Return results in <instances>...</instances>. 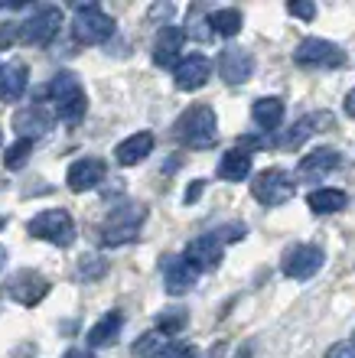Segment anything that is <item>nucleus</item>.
Wrapping results in <instances>:
<instances>
[{
  "instance_id": "nucleus-1",
  "label": "nucleus",
  "mask_w": 355,
  "mask_h": 358,
  "mask_svg": "<svg viewBox=\"0 0 355 358\" xmlns=\"http://www.w3.org/2000/svg\"><path fill=\"white\" fill-rule=\"evenodd\" d=\"M179 143H186L193 150H206L218 141V121H215V111L209 104H196V108H189L183 117L176 121L173 127Z\"/></svg>"
},
{
  "instance_id": "nucleus-2",
  "label": "nucleus",
  "mask_w": 355,
  "mask_h": 358,
  "mask_svg": "<svg viewBox=\"0 0 355 358\" xmlns=\"http://www.w3.org/2000/svg\"><path fill=\"white\" fill-rule=\"evenodd\" d=\"M49 94H53V104H56L59 121L78 124L85 117L88 98H85V88H82V82H78L75 72H59V76L49 82Z\"/></svg>"
},
{
  "instance_id": "nucleus-3",
  "label": "nucleus",
  "mask_w": 355,
  "mask_h": 358,
  "mask_svg": "<svg viewBox=\"0 0 355 358\" xmlns=\"http://www.w3.org/2000/svg\"><path fill=\"white\" fill-rule=\"evenodd\" d=\"M27 231L39 241H49L56 248H69L75 241V222L66 208H46L36 218H29Z\"/></svg>"
},
{
  "instance_id": "nucleus-4",
  "label": "nucleus",
  "mask_w": 355,
  "mask_h": 358,
  "mask_svg": "<svg viewBox=\"0 0 355 358\" xmlns=\"http://www.w3.org/2000/svg\"><path fill=\"white\" fill-rule=\"evenodd\" d=\"M72 33L85 46H98V43H108L114 36V20L95 3H78L72 20Z\"/></svg>"
},
{
  "instance_id": "nucleus-5",
  "label": "nucleus",
  "mask_w": 355,
  "mask_h": 358,
  "mask_svg": "<svg viewBox=\"0 0 355 358\" xmlns=\"http://www.w3.org/2000/svg\"><path fill=\"white\" fill-rule=\"evenodd\" d=\"M293 192H297V182H293V176H290L287 170H281V166L258 173V176H254V182H251V196L258 199L261 206H267V208L290 202V199H293Z\"/></svg>"
},
{
  "instance_id": "nucleus-6",
  "label": "nucleus",
  "mask_w": 355,
  "mask_h": 358,
  "mask_svg": "<svg viewBox=\"0 0 355 358\" xmlns=\"http://www.w3.org/2000/svg\"><path fill=\"white\" fill-rule=\"evenodd\" d=\"M147 218V208L144 206H124V208H114L108 222L102 228V241L104 245H127V241H137V228L141 222Z\"/></svg>"
},
{
  "instance_id": "nucleus-7",
  "label": "nucleus",
  "mask_w": 355,
  "mask_h": 358,
  "mask_svg": "<svg viewBox=\"0 0 355 358\" xmlns=\"http://www.w3.org/2000/svg\"><path fill=\"white\" fill-rule=\"evenodd\" d=\"M293 59H297V66H303V69H339L349 62V56L336 46V43L319 39V36L303 39L297 46V52H293Z\"/></svg>"
},
{
  "instance_id": "nucleus-8",
  "label": "nucleus",
  "mask_w": 355,
  "mask_h": 358,
  "mask_svg": "<svg viewBox=\"0 0 355 358\" xmlns=\"http://www.w3.org/2000/svg\"><path fill=\"white\" fill-rule=\"evenodd\" d=\"M62 27V10L59 7H39L33 10V17L27 23H20V39L29 43V46H46L53 43Z\"/></svg>"
},
{
  "instance_id": "nucleus-9",
  "label": "nucleus",
  "mask_w": 355,
  "mask_h": 358,
  "mask_svg": "<svg viewBox=\"0 0 355 358\" xmlns=\"http://www.w3.org/2000/svg\"><path fill=\"white\" fill-rule=\"evenodd\" d=\"M323 248L316 245H293L284 255V277H290V280H309L313 273H319V267H323Z\"/></svg>"
},
{
  "instance_id": "nucleus-10",
  "label": "nucleus",
  "mask_w": 355,
  "mask_h": 358,
  "mask_svg": "<svg viewBox=\"0 0 355 358\" xmlns=\"http://www.w3.org/2000/svg\"><path fill=\"white\" fill-rule=\"evenodd\" d=\"M160 273H163V287H167L169 296H183V293H189L199 280L196 267L189 264L186 257H176V255L160 257Z\"/></svg>"
},
{
  "instance_id": "nucleus-11",
  "label": "nucleus",
  "mask_w": 355,
  "mask_h": 358,
  "mask_svg": "<svg viewBox=\"0 0 355 358\" xmlns=\"http://www.w3.org/2000/svg\"><path fill=\"white\" fill-rule=\"evenodd\" d=\"M46 293H49V280L36 271H17L7 280V296L17 300L20 306H36Z\"/></svg>"
},
{
  "instance_id": "nucleus-12",
  "label": "nucleus",
  "mask_w": 355,
  "mask_h": 358,
  "mask_svg": "<svg viewBox=\"0 0 355 358\" xmlns=\"http://www.w3.org/2000/svg\"><path fill=\"white\" fill-rule=\"evenodd\" d=\"M218 76L228 85H244L254 76V56L242 46H225L218 56Z\"/></svg>"
},
{
  "instance_id": "nucleus-13",
  "label": "nucleus",
  "mask_w": 355,
  "mask_h": 358,
  "mask_svg": "<svg viewBox=\"0 0 355 358\" xmlns=\"http://www.w3.org/2000/svg\"><path fill=\"white\" fill-rule=\"evenodd\" d=\"M53 121H56V114L46 111L43 104H33V108L13 114V131L20 134V141H36L46 131H53Z\"/></svg>"
},
{
  "instance_id": "nucleus-14",
  "label": "nucleus",
  "mask_w": 355,
  "mask_h": 358,
  "mask_svg": "<svg viewBox=\"0 0 355 358\" xmlns=\"http://www.w3.org/2000/svg\"><path fill=\"white\" fill-rule=\"evenodd\" d=\"M66 182L72 192L98 189V182H104V160L102 157H82V160H75L66 173Z\"/></svg>"
},
{
  "instance_id": "nucleus-15",
  "label": "nucleus",
  "mask_w": 355,
  "mask_h": 358,
  "mask_svg": "<svg viewBox=\"0 0 355 358\" xmlns=\"http://www.w3.org/2000/svg\"><path fill=\"white\" fill-rule=\"evenodd\" d=\"M212 78V62L206 56H189L173 69V82L179 92H199Z\"/></svg>"
},
{
  "instance_id": "nucleus-16",
  "label": "nucleus",
  "mask_w": 355,
  "mask_h": 358,
  "mask_svg": "<svg viewBox=\"0 0 355 358\" xmlns=\"http://www.w3.org/2000/svg\"><path fill=\"white\" fill-rule=\"evenodd\" d=\"M196 271H215L222 264V241L215 235H199L186 245V255H183Z\"/></svg>"
},
{
  "instance_id": "nucleus-17",
  "label": "nucleus",
  "mask_w": 355,
  "mask_h": 358,
  "mask_svg": "<svg viewBox=\"0 0 355 358\" xmlns=\"http://www.w3.org/2000/svg\"><path fill=\"white\" fill-rule=\"evenodd\" d=\"M183 39H186V29L179 27H163L157 33V43H153V62L163 69L169 66H179L176 59L183 52Z\"/></svg>"
},
{
  "instance_id": "nucleus-18",
  "label": "nucleus",
  "mask_w": 355,
  "mask_h": 358,
  "mask_svg": "<svg viewBox=\"0 0 355 358\" xmlns=\"http://www.w3.org/2000/svg\"><path fill=\"white\" fill-rule=\"evenodd\" d=\"M339 166V150L333 147H319V150L307 153L297 166V176L300 179H323L326 173H333Z\"/></svg>"
},
{
  "instance_id": "nucleus-19",
  "label": "nucleus",
  "mask_w": 355,
  "mask_h": 358,
  "mask_svg": "<svg viewBox=\"0 0 355 358\" xmlns=\"http://www.w3.org/2000/svg\"><path fill=\"white\" fill-rule=\"evenodd\" d=\"M150 150H153V134L137 131V134H131L127 141L118 143L114 160L121 163V166H137L141 160H147V157H150Z\"/></svg>"
},
{
  "instance_id": "nucleus-20",
  "label": "nucleus",
  "mask_w": 355,
  "mask_h": 358,
  "mask_svg": "<svg viewBox=\"0 0 355 358\" xmlns=\"http://www.w3.org/2000/svg\"><path fill=\"white\" fill-rule=\"evenodd\" d=\"M29 78H27V66L23 62H7V66H0V101H20L23 92H27Z\"/></svg>"
},
{
  "instance_id": "nucleus-21",
  "label": "nucleus",
  "mask_w": 355,
  "mask_h": 358,
  "mask_svg": "<svg viewBox=\"0 0 355 358\" xmlns=\"http://www.w3.org/2000/svg\"><path fill=\"white\" fill-rule=\"evenodd\" d=\"M284 114H287V108H284L281 98H258V101L251 104V121L261 127V131H277L284 124Z\"/></svg>"
},
{
  "instance_id": "nucleus-22",
  "label": "nucleus",
  "mask_w": 355,
  "mask_h": 358,
  "mask_svg": "<svg viewBox=\"0 0 355 358\" xmlns=\"http://www.w3.org/2000/svg\"><path fill=\"white\" fill-rule=\"evenodd\" d=\"M121 326H124V320H121V313H108V316H102V320L95 322L92 329H88V345L92 349H104V345H114V339L121 336Z\"/></svg>"
},
{
  "instance_id": "nucleus-23",
  "label": "nucleus",
  "mask_w": 355,
  "mask_h": 358,
  "mask_svg": "<svg viewBox=\"0 0 355 358\" xmlns=\"http://www.w3.org/2000/svg\"><path fill=\"white\" fill-rule=\"evenodd\" d=\"M319 124H329V114H307V117H300V121L293 124L287 134H284L281 141H277V147H284V150H290V147H300L303 141H309V137L316 134Z\"/></svg>"
},
{
  "instance_id": "nucleus-24",
  "label": "nucleus",
  "mask_w": 355,
  "mask_h": 358,
  "mask_svg": "<svg viewBox=\"0 0 355 358\" xmlns=\"http://www.w3.org/2000/svg\"><path fill=\"white\" fill-rule=\"evenodd\" d=\"M218 176L228 179V182H242V179H248L251 176V153L248 150L222 153V160H218Z\"/></svg>"
},
{
  "instance_id": "nucleus-25",
  "label": "nucleus",
  "mask_w": 355,
  "mask_h": 358,
  "mask_svg": "<svg viewBox=\"0 0 355 358\" xmlns=\"http://www.w3.org/2000/svg\"><path fill=\"white\" fill-rule=\"evenodd\" d=\"M307 206L316 215H333V212H342L349 206V196L342 189H313L307 196Z\"/></svg>"
},
{
  "instance_id": "nucleus-26",
  "label": "nucleus",
  "mask_w": 355,
  "mask_h": 358,
  "mask_svg": "<svg viewBox=\"0 0 355 358\" xmlns=\"http://www.w3.org/2000/svg\"><path fill=\"white\" fill-rule=\"evenodd\" d=\"M242 13L238 10H232V7H225V10H212L209 13V27H212V33L215 36H225V39H232L238 29H242Z\"/></svg>"
},
{
  "instance_id": "nucleus-27",
  "label": "nucleus",
  "mask_w": 355,
  "mask_h": 358,
  "mask_svg": "<svg viewBox=\"0 0 355 358\" xmlns=\"http://www.w3.org/2000/svg\"><path fill=\"white\" fill-rule=\"evenodd\" d=\"M167 345H169V336H167V332L153 329V332H144L141 339L131 345V352L137 358H160L163 352H167Z\"/></svg>"
},
{
  "instance_id": "nucleus-28",
  "label": "nucleus",
  "mask_w": 355,
  "mask_h": 358,
  "mask_svg": "<svg viewBox=\"0 0 355 358\" xmlns=\"http://www.w3.org/2000/svg\"><path fill=\"white\" fill-rule=\"evenodd\" d=\"M29 153H33V141H17L10 143L7 153H4V166L7 170H23L29 160Z\"/></svg>"
},
{
  "instance_id": "nucleus-29",
  "label": "nucleus",
  "mask_w": 355,
  "mask_h": 358,
  "mask_svg": "<svg viewBox=\"0 0 355 358\" xmlns=\"http://www.w3.org/2000/svg\"><path fill=\"white\" fill-rule=\"evenodd\" d=\"M189 322V313L186 310H163L157 316V329L160 332H167V336H176L183 326Z\"/></svg>"
},
{
  "instance_id": "nucleus-30",
  "label": "nucleus",
  "mask_w": 355,
  "mask_h": 358,
  "mask_svg": "<svg viewBox=\"0 0 355 358\" xmlns=\"http://www.w3.org/2000/svg\"><path fill=\"white\" fill-rule=\"evenodd\" d=\"M78 273H82L85 280H98V277L104 273V261L102 257H95V255L82 257V261H78Z\"/></svg>"
},
{
  "instance_id": "nucleus-31",
  "label": "nucleus",
  "mask_w": 355,
  "mask_h": 358,
  "mask_svg": "<svg viewBox=\"0 0 355 358\" xmlns=\"http://www.w3.org/2000/svg\"><path fill=\"white\" fill-rule=\"evenodd\" d=\"M287 13H290V17H300V20H313L316 7H313V3H307V0H290Z\"/></svg>"
},
{
  "instance_id": "nucleus-32",
  "label": "nucleus",
  "mask_w": 355,
  "mask_h": 358,
  "mask_svg": "<svg viewBox=\"0 0 355 358\" xmlns=\"http://www.w3.org/2000/svg\"><path fill=\"white\" fill-rule=\"evenodd\" d=\"M160 358H196V349L186 345V342H169L167 352H163Z\"/></svg>"
},
{
  "instance_id": "nucleus-33",
  "label": "nucleus",
  "mask_w": 355,
  "mask_h": 358,
  "mask_svg": "<svg viewBox=\"0 0 355 358\" xmlns=\"http://www.w3.org/2000/svg\"><path fill=\"white\" fill-rule=\"evenodd\" d=\"M186 33H189V36H196V39H209V36H212V27H209V17L206 20H189V23H186Z\"/></svg>"
},
{
  "instance_id": "nucleus-34",
  "label": "nucleus",
  "mask_w": 355,
  "mask_h": 358,
  "mask_svg": "<svg viewBox=\"0 0 355 358\" xmlns=\"http://www.w3.org/2000/svg\"><path fill=\"white\" fill-rule=\"evenodd\" d=\"M215 238H218V241H238V238H244V225H222L218 228V231H212Z\"/></svg>"
},
{
  "instance_id": "nucleus-35",
  "label": "nucleus",
  "mask_w": 355,
  "mask_h": 358,
  "mask_svg": "<svg viewBox=\"0 0 355 358\" xmlns=\"http://www.w3.org/2000/svg\"><path fill=\"white\" fill-rule=\"evenodd\" d=\"M20 39V23H4L0 27V46H10Z\"/></svg>"
},
{
  "instance_id": "nucleus-36",
  "label": "nucleus",
  "mask_w": 355,
  "mask_h": 358,
  "mask_svg": "<svg viewBox=\"0 0 355 358\" xmlns=\"http://www.w3.org/2000/svg\"><path fill=\"white\" fill-rule=\"evenodd\" d=\"M326 358H355V345L352 342H336V345L326 352Z\"/></svg>"
},
{
  "instance_id": "nucleus-37",
  "label": "nucleus",
  "mask_w": 355,
  "mask_h": 358,
  "mask_svg": "<svg viewBox=\"0 0 355 358\" xmlns=\"http://www.w3.org/2000/svg\"><path fill=\"white\" fill-rule=\"evenodd\" d=\"M202 186H206V182H202V179H196V182L186 189V196H183V199H186V206H189V202H196V199L202 196Z\"/></svg>"
},
{
  "instance_id": "nucleus-38",
  "label": "nucleus",
  "mask_w": 355,
  "mask_h": 358,
  "mask_svg": "<svg viewBox=\"0 0 355 358\" xmlns=\"http://www.w3.org/2000/svg\"><path fill=\"white\" fill-rule=\"evenodd\" d=\"M346 114H349V117H355V88L346 94Z\"/></svg>"
},
{
  "instance_id": "nucleus-39",
  "label": "nucleus",
  "mask_w": 355,
  "mask_h": 358,
  "mask_svg": "<svg viewBox=\"0 0 355 358\" xmlns=\"http://www.w3.org/2000/svg\"><path fill=\"white\" fill-rule=\"evenodd\" d=\"M66 358H95V355H88V352H78V349H72Z\"/></svg>"
},
{
  "instance_id": "nucleus-40",
  "label": "nucleus",
  "mask_w": 355,
  "mask_h": 358,
  "mask_svg": "<svg viewBox=\"0 0 355 358\" xmlns=\"http://www.w3.org/2000/svg\"><path fill=\"white\" fill-rule=\"evenodd\" d=\"M4 264H7V248L0 245V271H4Z\"/></svg>"
},
{
  "instance_id": "nucleus-41",
  "label": "nucleus",
  "mask_w": 355,
  "mask_h": 358,
  "mask_svg": "<svg viewBox=\"0 0 355 358\" xmlns=\"http://www.w3.org/2000/svg\"><path fill=\"white\" fill-rule=\"evenodd\" d=\"M4 225H7V218H4V215H0V228H4Z\"/></svg>"
},
{
  "instance_id": "nucleus-42",
  "label": "nucleus",
  "mask_w": 355,
  "mask_h": 358,
  "mask_svg": "<svg viewBox=\"0 0 355 358\" xmlns=\"http://www.w3.org/2000/svg\"><path fill=\"white\" fill-rule=\"evenodd\" d=\"M349 342H352V345H355V332H352V339H349Z\"/></svg>"
},
{
  "instance_id": "nucleus-43",
  "label": "nucleus",
  "mask_w": 355,
  "mask_h": 358,
  "mask_svg": "<svg viewBox=\"0 0 355 358\" xmlns=\"http://www.w3.org/2000/svg\"><path fill=\"white\" fill-rule=\"evenodd\" d=\"M0 141H4V131H0Z\"/></svg>"
},
{
  "instance_id": "nucleus-44",
  "label": "nucleus",
  "mask_w": 355,
  "mask_h": 358,
  "mask_svg": "<svg viewBox=\"0 0 355 358\" xmlns=\"http://www.w3.org/2000/svg\"><path fill=\"white\" fill-rule=\"evenodd\" d=\"M242 358H248V352H244V355H242Z\"/></svg>"
}]
</instances>
